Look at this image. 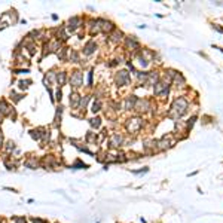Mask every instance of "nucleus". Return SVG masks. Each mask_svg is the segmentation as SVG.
I'll return each mask as SVG.
<instances>
[{"instance_id":"nucleus-18","label":"nucleus","mask_w":223,"mask_h":223,"mask_svg":"<svg viewBox=\"0 0 223 223\" xmlns=\"http://www.w3.org/2000/svg\"><path fill=\"white\" fill-rule=\"evenodd\" d=\"M195 120H196V118L193 116L192 119H189V122H188V128H192L193 126V123H195Z\"/></svg>"},{"instance_id":"nucleus-17","label":"nucleus","mask_w":223,"mask_h":223,"mask_svg":"<svg viewBox=\"0 0 223 223\" xmlns=\"http://www.w3.org/2000/svg\"><path fill=\"white\" fill-rule=\"evenodd\" d=\"M31 137H33V138H37V140L40 138V133H39V130H37V131H36V130H33V131H31Z\"/></svg>"},{"instance_id":"nucleus-13","label":"nucleus","mask_w":223,"mask_h":223,"mask_svg":"<svg viewBox=\"0 0 223 223\" xmlns=\"http://www.w3.org/2000/svg\"><path fill=\"white\" fill-rule=\"evenodd\" d=\"M73 103V107H77L79 106V97L76 94H70V104Z\"/></svg>"},{"instance_id":"nucleus-6","label":"nucleus","mask_w":223,"mask_h":223,"mask_svg":"<svg viewBox=\"0 0 223 223\" xmlns=\"http://www.w3.org/2000/svg\"><path fill=\"white\" fill-rule=\"evenodd\" d=\"M70 82H71L73 86H80V84H82V74H80V71H73Z\"/></svg>"},{"instance_id":"nucleus-7","label":"nucleus","mask_w":223,"mask_h":223,"mask_svg":"<svg viewBox=\"0 0 223 223\" xmlns=\"http://www.w3.org/2000/svg\"><path fill=\"white\" fill-rule=\"evenodd\" d=\"M136 103H137V97H136V95L126 97V100H125V109H128V110L134 109V107H136Z\"/></svg>"},{"instance_id":"nucleus-12","label":"nucleus","mask_w":223,"mask_h":223,"mask_svg":"<svg viewBox=\"0 0 223 223\" xmlns=\"http://www.w3.org/2000/svg\"><path fill=\"white\" fill-rule=\"evenodd\" d=\"M110 40H112V42H115V43L120 42V40H122V33L116 30V31H115L113 34H110Z\"/></svg>"},{"instance_id":"nucleus-1","label":"nucleus","mask_w":223,"mask_h":223,"mask_svg":"<svg viewBox=\"0 0 223 223\" xmlns=\"http://www.w3.org/2000/svg\"><path fill=\"white\" fill-rule=\"evenodd\" d=\"M188 107H189V103L186 98L183 97H179L174 100V103L171 106V112H170V116H174L175 119L182 118L186 112H188Z\"/></svg>"},{"instance_id":"nucleus-19","label":"nucleus","mask_w":223,"mask_h":223,"mask_svg":"<svg viewBox=\"0 0 223 223\" xmlns=\"http://www.w3.org/2000/svg\"><path fill=\"white\" fill-rule=\"evenodd\" d=\"M15 223H25V219H22V217H21V219H15Z\"/></svg>"},{"instance_id":"nucleus-8","label":"nucleus","mask_w":223,"mask_h":223,"mask_svg":"<svg viewBox=\"0 0 223 223\" xmlns=\"http://www.w3.org/2000/svg\"><path fill=\"white\" fill-rule=\"evenodd\" d=\"M172 80H174V84H175L177 86H185L186 85V79L183 77L182 73H175V76H174Z\"/></svg>"},{"instance_id":"nucleus-11","label":"nucleus","mask_w":223,"mask_h":223,"mask_svg":"<svg viewBox=\"0 0 223 223\" xmlns=\"http://www.w3.org/2000/svg\"><path fill=\"white\" fill-rule=\"evenodd\" d=\"M120 143H122V136L120 134H113V137L110 140V144L112 146H120Z\"/></svg>"},{"instance_id":"nucleus-15","label":"nucleus","mask_w":223,"mask_h":223,"mask_svg":"<svg viewBox=\"0 0 223 223\" xmlns=\"http://www.w3.org/2000/svg\"><path fill=\"white\" fill-rule=\"evenodd\" d=\"M57 80H58V84H60V85H63V84L66 82V73H60V74H58V77H57Z\"/></svg>"},{"instance_id":"nucleus-10","label":"nucleus","mask_w":223,"mask_h":223,"mask_svg":"<svg viewBox=\"0 0 223 223\" xmlns=\"http://www.w3.org/2000/svg\"><path fill=\"white\" fill-rule=\"evenodd\" d=\"M95 49H97V45H95L94 42H88V43H86V46H85V51H84V52H85L86 55H91V54L95 51Z\"/></svg>"},{"instance_id":"nucleus-9","label":"nucleus","mask_w":223,"mask_h":223,"mask_svg":"<svg viewBox=\"0 0 223 223\" xmlns=\"http://www.w3.org/2000/svg\"><path fill=\"white\" fill-rule=\"evenodd\" d=\"M126 46H128V48H131V49H137V48H138V42L136 40V37H134V36L126 37Z\"/></svg>"},{"instance_id":"nucleus-14","label":"nucleus","mask_w":223,"mask_h":223,"mask_svg":"<svg viewBox=\"0 0 223 223\" xmlns=\"http://www.w3.org/2000/svg\"><path fill=\"white\" fill-rule=\"evenodd\" d=\"M89 123H91L92 128H98V126L101 125V119H100V118H92V119L89 120Z\"/></svg>"},{"instance_id":"nucleus-16","label":"nucleus","mask_w":223,"mask_h":223,"mask_svg":"<svg viewBox=\"0 0 223 223\" xmlns=\"http://www.w3.org/2000/svg\"><path fill=\"white\" fill-rule=\"evenodd\" d=\"M100 107H101V103L100 101H95V103L92 104V112L95 113V112H98L100 110Z\"/></svg>"},{"instance_id":"nucleus-5","label":"nucleus","mask_w":223,"mask_h":223,"mask_svg":"<svg viewBox=\"0 0 223 223\" xmlns=\"http://www.w3.org/2000/svg\"><path fill=\"white\" fill-rule=\"evenodd\" d=\"M156 146L161 149V150H165V149H170L174 146V141L170 140V137H164L162 140H159V141H156Z\"/></svg>"},{"instance_id":"nucleus-3","label":"nucleus","mask_w":223,"mask_h":223,"mask_svg":"<svg viewBox=\"0 0 223 223\" xmlns=\"http://www.w3.org/2000/svg\"><path fill=\"white\" fill-rule=\"evenodd\" d=\"M170 91V85L168 82H158L153 88V92L156 95H167Z\"/></svg>"},{"instance_id":"nucleus-2","label":"nucleus","mask_w":223,"mask_h":223,"mask_svg":"<svg viewBox=\"0 0 223 223\" xmlns=\"http://www.w3.org/2000/svg\"><path fill=\"white\" fill-rule=\"evenodd\" d=\"M115 80H116V84H118L119 86H125V85H128V84L131 82L130 73H128L126 70H122V71H119V73L116 74Z\"/></svg>"},{"instance_id":"nucleus-4","label":"nucleus","mask_w":223,"mask_h":223,"mask_svg":"<svg viewBox=\"0 0 223 223\" xmlns=\"http://www.w3.org/2000/svg\"><path fill=\"white\" fill-rule=\"evenodd\" d=\"M141 125H143L141 119L134 118V119H130V120H128V123H126V130H128V131H131V133H137L138 130L141 128Z\"/></svg>"}]
</instances>
